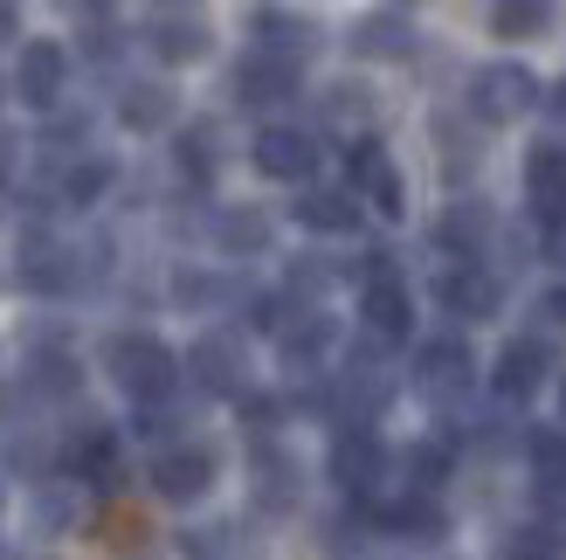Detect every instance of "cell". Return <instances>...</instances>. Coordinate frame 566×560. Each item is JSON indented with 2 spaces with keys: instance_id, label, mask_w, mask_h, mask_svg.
<instances>
[{
  "instance_id": "cell-8",
  "label": "cell",
  "mask_w": 566,
  "mask_h": 560,
  "mask_svg": "<svg viewBox=\"0 0 566 560\" xmlns=\"http://www.w3.org/2000/svg\"><path fill=\"white\" fill-rule=\"evenodd\" d=\"M214 450L208 443H166V450L153 457V491L174 498V506H193V498L214 491Z\"/></svg>"
},
{
  "instance_id": "cell-36",
  "label": "cell",
  "mask_w": 566,
  "mask_h": 560,
  "mask_svg": "<svg viewBox=\"0 0 566 560\" xmlns=\"http://www.w3.org/2000/svg\"><path fill=\"white\" fill-rule=\"evenodd\" d=\"M276 415H283V408H276L270 395H242V423H249V436H256V443L276 436Z\"/></svg>"
},
{
  "instance_id": "cell-4",
  "label": "cell",
  "mask_w": 566,
  "mask_h": 560,
  "mask_svg": "<svg viewBox=\"0 0 566 560\" xmlns=\"http://www.w3.org/2000/svg\"><path fill=\"white\" fill-rule=\"evenodd\" d=\"M387 470H394V450L380 443L374 423H338V436H332V478H338V491L374 498L387 485Z\"/></svg>"
},
{
  "instance_id": "cell-35",
  "label": "cell",
  "mask_w": 566,
  "mask_h": 560,
  "mask_svg": "<svg viewBox=\"0 0 566 560\" xmlns=\"http://www.w3.org/2000/svg\"><path fill=\"white\" fill-rule=\"evenodd\" d=\"M325 111H332V118H338V125H353V118H366V111H374V97H366V91H359V83H338V91L325 97Z\"/></svg>"
},
{
  "instance_id": "cell-37",
  "label": "cell",
  "mask_w": 566,
  "mask_h": 560,
  "mask_svg": "<svg viewBox=\"0 0 566 560\" xmlns=\"http://www.w3.org/2000/svg\"><path fill=\"white\" fill-rule=\"evenodd\" d=\"M546 263L566 270V221H546Z\"/></svg>"
},
{
  "instance_id": "cell-21",
  "label": "cell",
  "mask_w": 566,
  "mask_h": 560,
  "mask_svg": "<svg viewBox=\"0 0 566 560\" xmlns=\"http://www.w3.org/2000/svg\"><path fill=\"white\" fill-rule=\"evenodd\" d=\"M353 55H366V63H401V55H415L408 14H359L353 21Z\"/></svg>"
},
{
  "instance_id": "cell-38",
  "label": "cell",
  "mask_w": 566,
  "mask_h": 560,
  "mask_svg": "<svg viewBox=\"0 0 566 560\" xmlns=\"http://www.w3.org/2000/svg\"><path fill=\"white\" fill-rule=\"evenodd\" d=\"M546 319H553V325H566V284H553V291H546Z\"/></svg>"
},
{
  "instance_id": "cell-22",
  "label": "cell",
  "mask_w": 566,
  "mask_h": 560,
  "mask_svg": "<svg viewBox=\"0 0 566 560\" xmlns=\"http://www.w3.org/2000/svg\"><path fill=\"white\" fill-rule=\"evenodd\" d=\"M249 464H256V498L263 506H297V491H304V470H297V457L291 450H276V443L263 436L256 450H249Z\"/></svg>"
},
{
  "instance_id": "cell-13",
  "label": "cell",
  "mask_w": 566,
  "mask_h": 560,
  "mask_svg": "<svg viewBox=\"0 0 566 560\" xmlns=\"http://www.w3.org/2000/svg\"><path fill=\"white\" fill-rule=\"evenodd\" d=\"M76 277H83V257H76V249H63L55 236H28V242H21V284H28V291L70 298Z\"/></svg>"
},
{
  "instance_id": "cell-32",
  "label": "cell",
  "mask_w": 566,
  "mask_h": 560,
  "mask_svg": "<svg viewBox=\"0 0 566 560\" xmlns=\"http://www.w3.org/2000/svg\"><path fill=\"white\" fill-rule=\"evenodd\" d=\"M180 174H187L193 187H208V180H214V132H201V125L180 132Z\"/></svg>"
},
{
  "instance_id": "cell-10",
  "label": "cell",
  "mask_w": 566,
  "mask_h": 560,
  "mask_svg": "<svg viewBox=\"0 0 566 560\" xmlns=\"http://www.w3.org/2000/svg\"><path fill=\"white\" fill-rule=\"evenodd\" d=\"M249 159H256V174L297 187V180L318 174V138L297 132V125H263V132H256V146H249Z\"/></svg>"
},
{
  "instance_id": "cell-19",
  "label": "cell",
  "mask_w": 566,
  "mask_h": 560,
  "mask_svg": "<svg viewBox=\"0 0 566 560\" xmlns=\"http://www.w3.org/2000/svg\"><path fill=\"white\" fill-rule=\"evenodd\" d=\"M297 221L311 236H353L359 229V194L353 187H304L297 194Z\"/></svg>"
},
{
  "instance_id": "cell-27",
  "label": "cell",
  "mask_w": 566,
  "mask_h": 560,
  "mask_svg": "<svg viewBox=\"0 0 566 560\" xmlns=\"http://www.w3.org/2000/svg\"><path fill=\"white\" fill-rule=\"evenodd\" d=\"M35 519H42V533H70V526L83 519V478H42L35 491Z\"/></svg>"
},
{
  "instance_id": "cell-7",
  "label": "cell",
  "mask_w": 566,
  "mask_h": 560,
  "mask_svg": "<svg viewBox=\"0 0 566 560\" xmlns=\"http://www.w3.org/2000/svg\"><path fill=\"white\" fill-rule=\"evenodd\" d=\"M8 91L28 111H55V104H63V91H70V55H63V42H21Z\"/></svg>"
},
{
  "instance_id": "cell-30",
  "label": "cell",
  "mask_w": 566,
  "mask_h": 560,
  "mask_svg": "<svg viewBox=\"0 0 566 560\" xmlns=\"http://www.w3.org/2000/svg\"><path fill=\"white\" fill-rule=\"evenodd\" d=\"M525 457H532V478H566V429H532Z\"/></svg>"
},
{
  "instance_id": "cell-29",
  "label": "cell",
  "mask_w": 566,
  "mask_h": 560,
  "mask_svg": "<svg viewBox=\"0 0 566 560\" xmlns=\"http://www.w3.org/2000/svg\"><path fill=\"white\" fill-rule=\"evenodd\" d=\"M491 35H504V42L546 35V0H497V8H491Z\"/></svg>"
},
{
  "instance_id": "cell-3",
  "label": "cell",
  "mask_w": 566,
  "mask_h": 560,
  "mask_svg": "<svg viewBox=\"0 0 566 560\" xmlns=\"http://www.w3.org/2000/svg\"><path fill=\"white\" fill-rule=\"evenodd\" d=\"M415 387H421V402H436L449 415L463 408V395L476 387V360H470V346L457 340V332L421 340V353H415Z\"/></svg>"
},
{
  "instance_id": "cell-2",
  "label": "cell",
  "mask_w": 566,
  "mask_h": 560,
  "mask_svg": "<svg viewBox=\"0 0 566 560\" xmlns=\"http://www.w3.org/2000/svg\"><path fill=\"white\" fill-rule=\"evenodd\" d=\"M380 346H387V340L353 346V353H346V367H338V387H332L338 423H380L387 402L401 395V374H394V360H387Z\"/></svg>"
},
{
  "instance_id": "cell-41",
  "label": "cell",
  "mask_w": 566,
  "mask_h": 560,
  "mask_svg": "<svg viewBox=\"0 0 566 560\" xmlns=\"http://www.w3.org/2000/svg\"><path fill=\"white\" fill-rule=\"evenodd\" d=\"M559 423H566V387H559Z\"/></svg>"
},
{
  "instance_id": "cell-23",
  "label": "cell",
  "mask_w": 566,
  "mask_h": 560,
  "mask_svg": "<svg viewBox=\"0 0 566 560\" xmlns=\"http://www.w3.org/2000/svg\"><path fill=\"white\" fill-rule=\"evenodd\" d=\"M491 229H497V221H491L484 201H457V208L436 221V242L449 249V257H476V249L491 242Z\"/></svg>"
},
{
  "instance_id": "cell-33",
  "label": "cell",
  "mask_w": 566,
  "mask_h": 560,
  "mask_svg": "<svg viewBox=\"0 0 566 560\" xmlns=\"http://www.w3.org/2000/svg\"><path fill=\"white\" fill-rule=\"evenodd\" d=\"M442 470H449V443H415V450H408V485L415 491H436Z\"/></svg>"
},
{
  "instance_id": "cell-28",
  "label": "cell",
  "mask_w": 566,
  "mask_h": 560,
  "mask_svg": "<svg viewBox=\"0 0 566 560\" xmlns=\"http://www.w3.org/2000/svg\"><path fill=\"white\" fill-rule=\"evenodd\" d=\"M111 180H118V166H111V159H76L55 194H63V208H91V201H104Z\"/></svg>"
},
{
  "instance_id": "cell-6",
  "label": "cell",
  "mask_w": 566,
  "mask_h": 560,
  "mask_svg": "<svg viewBox=\"0 0 566 560\" xmlns=\"http://www.w3.org/2000/svg\"><path fill=\"white\" fill-rule=\"evenodd\" d=\"M187 374L201 395H221V402H242L249 395V346L235 332H201L187 346Z\"/></svg>"
},
{
  "instance_id": "cell-1",
  "label": "cell",
  "mask_w": 566,
  "mask_h": 560,
  "mask_svg": "<svg viewBox=\"0 0 566 560\" xmlns=\"http://www.w3.org/2000/svg\"><path fill=\"white\" fill-rule=\"evenodd\" d=\"M104 367H111V381H118L132 402H166L180 387V353L166 340H153V332H111Z\"/></svg>"
},
{
  "instance_id": "cell-9",
  "label": "cell",
  "mask_w": 566,
  "mask_h": 560,
  "mask_svg": "<svg viewBox=\"0 0 566 560\" xmlns=\"http://www.w3.org/2000/svg\"><path fill=\"white\" fill-rule=\"evenodd\" d=\"M359 319H366V340H387V346H401L415 332V298H408L401 277H394V263L359 284Z\"/></svg>"
},
{
  "instance_id": "cell-34",
  "label": "cell",
  "mask_w": 566,
  "mask_h": 560,
  "mask_svg": "<svg viewBox=\"0 0 566 560\" xmlns=\"http://www.w3.org/2000/svg\"><path fill=\"white\" fill-rule=\"evenodd\" d=\"M221 298H235V284H221V277H201V270H187V277H180V304H221Z\"/></svg>"
},
{
  "instance_id": "cell-18",
  "label": "cell",
  "mask_w": 566,
  "mask_h": 560,
  "mask_svg": "<svg viewBox=\"0 0 566 560\" xmlns=\"http://www.w3.org/2000/svg\"><path fill=\"white\" fill-rule=\"evenodd\" d=\"M525 201L539 221H566V146H539L525 159Z\"/></svg>"
},
{
  "instance_id": "cell-39",
  "label": "cell",
  "mask_w": 566,
  "mask_h": 560,
  "mask_svg": "<svg viewBox=\"0 0 566 560\" xmlns=\"http://www.w3.org/2000/svg\"><path fill=\"white\" fill-rule=\"evenodd\" d=\"M553 111H559V118H566V83H553V97H546Z\"/></svg>"
},
{
  "instance_id": "cell-16",
  "label": "cell",
  "mask_w": 566,
  "mask_h": 560,
  "mask_svg": "<svg viewBox=\"0 0 566 560\" xmlns=\"http://www.w3.org/2000/svg\"><path fill=\"white\" fill-rule=\"evenodd\" d=\"M63 464H70V478H83V485H118L125 478V457H118V436H111L97 415L83 423L76 436H70V450H63Z\"/></svg>"
},
{
  "instance_id": "cell-12",
  "label": "cell",
  "mask_w": 566,
  "mask_h": 560,
  "mask_svg": "<svg viewBox=\"0 0 566 560\" xmlns=\"http://www.w3.org/2000/svg\"><path fill=\"white\" fill-rule=\"evenodd\" d=\"M235 97L256 104V111L291 104L297 97V63H291V55H276V49H249L242 63H235Z\"/></svg>"
},
{
  "instance_id": "cell-31",
  "label": "cell",
  "mask_w": 566,
  "mask_h": 560,
  "mask_svg": "<svg viewBox=\"0 0 566 560\" xmlns=\"http://www.w3.org/2000/svg\"><path fill=\"white\" fill-rule=\"evenodd\" d=\"M76 360H63V353H42L35 367H28V387H35V395H76Z\"/></svg>"
},
{
  "instance_id": "cell-15",
  "label": "cell",
  "mask_w": 566,
  "mask_h": 560,
  "mask_svg": "<svg viewBox=\"0 0 566 560\" xmlns=\"http://www.w3.org/2000/svg\"><path fill=\"white\" fill-rule=\"evenodd\" d=\"M546 367H553V353L539 346V340H512L497 353V367H491V387H497V402H512V408H525L532 395H539V381H546Z\"/></svg>"
},
{
  "instance_id": "cell-14",
  "label": "cell",
  "mask_w": 566,
  "mask_h": 560,
  "mask_svg": "<svg viewBox=\"0 0 566 560\" xmlns=\"http://www.w3.org/2000/svg\"><path fill=\"white\" fill-rule=\"evenodd\" d=\"M346 180H353V194H366L380 215H401L408 201H401V174H394V159H387V146L380 138H353V153H346Z\"/></svg>"
},
{
  "instance_id": "cell-26",
  "label": "cell",
  "mask_w": 566,
  "mask_h": 560,
  "mask_svg": "<svg viewBox=\"0 0 566 560\" xmlns=\"http://www.w3.org/2000/svg\"><path fill=\"white\" fill-rule=\"evenodd\" d=\"M214 249H221V257H263V249H270V221L256 208L214 215Z\"/></svg>"
},
{
  "instance_id": "cell-24",
  "label": "cell",
  "mask_w": 566,
  "mask_h": 560,
  "mask_svg": "<svg viewBox=\"0 0 566 560\" xmlns=\"http://www.w3.org/2000/svg\"><path fill=\"white\" fill-rule=\"evenodd\" d=\"M174 111L180 97L166 91V83H125V97H118V118L132 132H159V125H174Z\"/></svg>"
},
{
  "instance_id": "cell-40",
  "label": "cell",
  "mask_w": 566,
  "mask_h": 560,
  "mask_svg": "<svg viewBox=\"0 0 566 560\" xmlns=\"http://www.w3.org/2000/svg\"><path fill=\"white\" fill-rule=\"evenodd\" d=\"M0 35H14V8H8V0H0Z\"/></svg>"
},
{
  "instance_id": "cell-17",
  "label": "cell",
  "mask_w": 566,
  "mask_h": 560,
  "mask_svg": "<svg viewBox=\"0 0 566 560\" xmlns=\"http://www.w3.org/2000/svg\"><path fill=\"white\" fill-rule=\"evenodd\" d=\"M208 49H214V35H208V21L193 8H166L153 21V55H159V63H201Z\"/></svg>"
},
{
  "instance_id": "cell-20",
  "label": "cell",
  "mask_w": 566,
  "mask_h": 560,
  "mask_svg": "<svg viewBox=\"0 0 566 560\" xmlns=\"http://www.w3.org/2000/svg\"><path fill=\"white\" fill-rule=\"evenodd\" d=\"M374 519L387 526L394 540H429V547H436V540L449 533V519H442V506H436L429 491H415V485H408V498H394V506H374Z\"/></svg>"
},
{
  "instance_id": "cell-5",
  "label": "cell",
  "mask_w": 566,
  "mask_h": 560,
  "mask_svg": "<svg viewBox=\"0 0 566 560\" xmlns=\"http://www.w3.org/2000/svg\"><path fill=\"white\" fill-rule=\"evenodd\" d=\"M532 104H539V83H532L525 63H484L470 76V118L484 125H518Z\"/></svg>"
},
{
  "instance_id": "cell-25",
  "label": "cell",
  "mask_w": 566,
  "mask_h": 560,
  "mask_svg": "<svg viewBox=\"0 0 566 560\" xmlns=\"http://www.w3.org/2000/svg\"><path fill=\"white\" fill-rule=\"evenodd\" d=\"M256 49H276V55H291V63H304V55L318 49V28L283 14V8H263L256 14Z\"/></svg>"
},
{
  "instance_id": "cell-11",
  "label": "cell",
  "mask_w": 566,
  "mask_h": 560,
  "mask_svg": "<svg viewBox=\"0 0 566 560\" xmlns=\"http://www.w3.org/2000/svg\"><path fill=\"white\" fill-rule=\"evenodd\" d=\"M436 304H442V312H457V319H497L504 284H497V270H484L476 257H463L457 270L436 277Z\"/></svg>"
}]
</instances>
